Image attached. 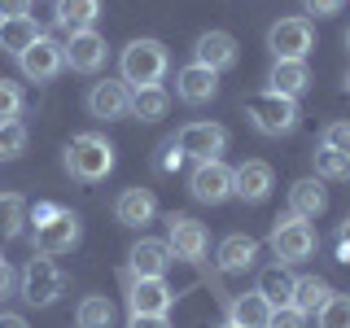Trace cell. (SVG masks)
I'll list each match as a JSON object with an SVG mask.
<instances>
[{"mask_svg":"<svg viewBox=\"0 0 350 328\" xmlns=\"http://www.w3.org/2000/svg\"><path fill=\"white\" fill-rule=\"evenodd\" d=\"M66 171L83 184H96L114 171V145L96 131H79V136L66 145Z\"/></svg>","mask_w":350,"mask_h":328,"instance_id":"6da1fadb","label":"cell"},{"mask_svg":"<svg viewBox=\"0 0 350 328\" xmlns=\"http://www.w3.org/2000/svg\"><path fill=\"white\" fill-rule=\"evenodd\" d=\"M167 44L162 40H131L123 49V83L127 87H153L162 83V74H167Z\"/></svg>","mask_w":350,"mask_h":328,"instance_id":"7a4b0ae2","label":"cell"},{"mask_svg":"<svg viewBox=\"0 0 350 328\" xmlns=\"http://www.w3.org/2000/svg\"><path fill=\"white\" fill-rule=\"evenodd\" d=\"M18 293L27 298L31 306H53L66 293V276H62V267L53 258H44V254H36L27 262V271L18 276Z\"/></svg>","mask_w":350,"mask_h":328,"instance_id":"3957f363","label":"cell"},{"mask_svg":"<svg viewBox=\"0 0 350 328\" xmlns=\"http://www.w3.org/2000/svg\"><path fill=\"white\" fill-rule=\"evenodd\" d=\"M245 109H250V118H254V127L262 136H289L298 127V101H289V96L258 92V96H250Z\"/></svg>","mask_w":350,"mask_h":328,"instance_id":"277c9868","label":"cell"},{"mask_svg":"<svg viewBox=\"0 0 350 328\" xmlns=\"http://www.w3.org/2000/svg\"><path fill=\"white\" fill-rule=\"evenodd\" d=\"M267 49L276 62H306V53L315 49V31L306 18H280L267 31Z\"/></svg>","mask_w":350,"mask_h":328,"instance_id":"5b68a950","label":"cell"},{"mask_svg":"<svg viewBox=\"0 0 350 328\" xmlns=\"http://www.w3.org/2000/svg\"><path fill=\"white\" fill-rule=\"evenodd\" d=\"M271 254H276L280 267L311 258L315 254V228L302 223V219H293V215L276 219V228H271Z\"/></svg>","mask_w":350,"mask_h":328,"instance_id":"8992f818","label":"cell"},{"mask_svg":"<svg viewBox=\"0 0 350 328\" xmlns=\"http://www.w3.org/2000/svg\"><path fill=\"white\" fill-rule=\"evenodd\" d=\"M171 145L180 149L184 158H193V162H211V158H219V153L228 149V131L219 123H184L180 131H175Z\"/></svg>","mask_w":350,"mask_h":328,"instance_id":"52a82bcc","label":"cell"},{"mask_svg":"<svg viewBox=\"0 0 350 328\" xmlns=\"http://www.w3.org/2000/svg\"><path fill=\"white\" fill-rule=\"evenodd\" d=\"M79 232H83V228H79V215H75V210H57L49 223L36 228L31 249H36V254H44V258H57V254H66V249L79 241Z\"/></svg>","mask_w":350,"mask_h":328,"instance_id":"ba28073f","label":"cell"},{"mask_svg":"<svg viewBox=\"0 0 350 328\" xmlns=\"http://www.w3.org/2000/svg\"><path fill=\"white\" fill-rule=\"evenodd\" d=\"M189 193L197 197V202H206V206H219V202H228L232 197V167L228 162H197L193 175H189Z\"/></svg>","mask_w":350,"mask_h":328,"instance_id":"9c48e42d","label":"cell"},{"mask_svg":"<svg viewBox=\"0 0 350 328\" xmlns=\"http://www.w3.org/2000/svg\"><path fill=\"white\" fill-rule=\"evenodd\" d=\"M167 245H171L175 258L202 262L206 249H211V236H206V228L197 223L193 215H171V219H167Z\"/></svg>","mask_w":350,"mask_h":328,"instance_id":"30bf717a","label":"cell"},{"mask_svg":"<svg viewBox=\"0 0 350 328\" xmlns=\"http://www.w3.org/2000/svg\"><path fill=\"white\" fill-rule=\"evenodd\" d=\"M171 302H175V293L167 289V280L127 276V306H131V315H167Z\"/></svg>","mask_w":350,"mask_h":328,"instance_id":"8fae6325","label":"cell"},{"mask_svg":"<svg viewBox=\"0 0 350 328\" xmlns=\"http://www.w3.org/2000/svg\"><path fill=\"white\" fill-rule=\"evenodd\" d=\"M88 109H92V118L118 123V118L131 114V87H127L123 79H101V83H92V92H88Z\"/></svg>","mask_w":350,"mask_h":328,"instance_id":"7c38bea8","label":"cell"},{"mask_svg":"<svg viewBox=\"0 0 350 328\" xmlns=\"http://www.w3.org/2000/svg\"><path fill=\"white\" fill-rule=\"evenodd\" d=\"M18 66H22V74H27L31 83H49V79H57V70L66 66L62 44H53V40H44V36H40V40L18 57Z\"/></svg>","mask_w":350,"mask_h":328,"instance_id":"4fadbf2b","label":"cell"},{"mask_svg":"<svg viewBox=\"0 0 350 328\" xmlns=\"http://www.w3.org/2000/svg\"><path fill=\"white\" fill-rule=\"evenodd\" d=\"M271 189H276V171H271L267 162H241V167L232 171V193L241 197V202H250V206L267 202Z\"/></svg>","mask_w":350,"mask_h":328,"instance_id":"5bb4252c","label":"cell"},{"mask_svg":"<svg viewBox=\"0 0 350 328\" xmlns=\"http://www.w3.org/2000/svg\"><path fill=\"white\" fill-rule=\"evenodd\" d=\"M237 57H241V49L228 31H206V36H197V49H193L197 66H206V70L219 74V70H232Z\"/></svg>","mask_w":350,"mask_h":328,"instance_id":"9a60e30c","label":"cell"},{"mask_svg":"<svg viewBox=\"0 0 350 328\" xmlns=\"http://www.w3.org/2000/svg\"><path fill=\"white\" fill-rule=\"evenodd\" d=\"M105 40L96 36V31H75L70 36V44L62 49V57H66V66L70 70H79V74H96L105 66Z\"/></svg>","mask_w":350,"mask_h":328,"instance_id":"2e32d148","label":"cell"},{"mask_svg":"<svg viewBox=\"0 0 350 328\" xmlns=\"http://www.w3.org/2000/svg\"><path fill=\"white\" fill-rule=\"evenodd\" d=\"M171 267V245L167 241H153V236H140L127 254V276H153L162 280Z\"/></svg>","mask_w":350,"mask_h":328,"instance_id":"e0dca14e","label":"cell"},{"mask_svg":"<svg viewBox=\"0 0 350 328\" xmlns=\"http://www.w3.org/2000/svg\"><path fill=\"white\" fill-rule=\"evenodd\" d=\"M175 92H180V101H189V105H206V101L219 96V74L193 62V66H184V70L175 74Z\"/></svg>","mask_w":350,"mask_h":328,"instance_id":"ac0fdd59","label":"cell"},{"mask_svg":"<svg viewBox=\"0 0 350 328\" xmlns=\"http://www.w3.org/2000/svg\"><path fill=\"white\" fill-rule=\"evenodd\" d=\"M215 258H219V271H228V276H232V271H250L254 258H258V241L245 236V232H232V236L219 241Z\"/></svg>","mask_w":350,"mask_h":328,"instance_id":"d6986e66","label":"cell"},{"mask_svg":"<svg viewBox=\"0 0 350 328\" xmlns=\"http://www.w3.org/2000/svg\"><path fill=\"white\" fill-rule=\"evenodd\" d=\"M153 215H158V202H153L149 189H123V193H118V202H114V219H118V223L145 228V223H153Z\"/></svg>","mask_w":350,"mask_h":328,"instance_id":"ffe728a7","label":"cell"},{"mask_svg":"<svg viewBox=\"0 0 350 328\" xmlns=\"http://www.w3.org/2000/svg\"><path fill=\"white\" fill-rule=\"evenodd\" d=\"M328 210V193L320 180H298L289 189V215L302 219V223H311V219H320Z\"/></svg>","mask_w":350,"mask_h":328,"instance_id":"44dd1931","label":"cell"},{"mask_svg":"<svg viewBox=\"0 0 350 328\" xmlns=\"http://www.w3.org/2000/svg\"><path fill=\"white\" fill-rule=\"evenodd\" d=\"M228 315H232V324H241V328H267L271 324V302L262 298L258 289H250V293L228 298Z\"/></svg>","mask_w":350,"mask_h":328,"instance_id":"7402d4cb","label":"cell"},{"mask_svg":"<svg viewBox=\"0 0 350 328\" xmlns=\"http://www.w3.org/2000/svg\"><path fill=\"white\" fill-rule=\"evenodd\" d=\"M306 83H311V74H306V62H276L267 74V92L276 96H289V101H298L306 92Z\"/></svg>","mask_w":350,"mask_h":328,"instance_id":"603a6c76","label":"cell"},{"mask_svg":"<svg viewBox=\"0 0 350 328\" xmlns=\"http://www.w3.org/2000/svg\"><path fill=\"white\" fill-rule=\"evenodd\" d=\"M333 298V284L324 276H293V311L320 315V306Z\"/></svg>","mask_w":350,"mask_h":328,"instance_id":"cb8c5ba5","label":"cell"},{"mask_svg":"<svg viewBox=\"0 0 350 328\" xmlns=\"http://www.w3.org/2000/svg\"><path fill=\"white\" fill-rule=\"evenodd\" d=\"M36 40H40L36 18H9V22H0V53H9V57H22Z\"/></svg>","mask_w":350,"mask_h":328,"instance_id":"d4e9b609","label":"cell"},{"mask_svg":"<svg viewBox=\"0 0 350 328\" xmlns=\"http://www.w3.org/2000/svg\"><path fill=\"white\" fill-rule=\"evenodd\" d=\"M96 14H101V0H57V27L62 31H92Z\"/></svg>","mask_w":350,"mask_h":328,"instance_id":"484cf974","label":"cell"},{"mask_svg":"<svg viewBox=\"0 0 350 328\" xmlns=\"http://www.w3.org/2000/svg\"><path fill=\"white\" fill-rule=\"evenodd\" d=\"M258 293L271 302V311H280V306H293V276L276 262V267L258 271Z\"/></svg>","mask_w":350,"mask_h":328,"instance_id":"4316f807","label":"cell"},{"mask_svg":"<svg viewBox=\"0 0 350 328\" xmlns=\"http://www.w3.org/2000/svg\"><path fill=\"white\" fill-rule=\"evenodd\" d=\"M167 109H171V96H167V87H162V83L136 87V92H131V114H136L140 123H158Z\"/></svg>","mask_w":350,"mask_h":328,"instance_id":"83f0119b","label":"cell"},{"mask_svg":"<svg viewBox=\"0 0 350 328\" xmlns=\"http://www.w3.org/2000/svg\"><path fill=\"white\" fill-rule=\"evenodd\" d=\"M22 223H27V202L18 193H5L0 197V241L22 236Z\"/></svg>","mask_w":350,"mask_h":328,"instance_id":"f1b7e54d","label":"cell"},{"mask_svg":"<svg viewBox=\"0 0 350 328\" xmlns=\"http://www.w3.org/2000/svg\"><path fill=\"white\" fill-rule=\"evenodd\" d=\"M75 324L79 328H109L114 324V306H109V298H101V293L83 298L79 311H75Z\"/></svg>","mask_w":350,"mask_h":328,"instance_id":"f546056e","label":"cell"},{"mask_svg":"<svg viewBox=\"0 0 350 328\" xmlns=\"http://www.w3.org/2000/svg\"><path fill=\"white\" fill-rule=\"evenodd\" d=\"M315 175H320V180H350V158L320 145V153H315Z\"/></svg>","mask_w":350,"mask_h":328,"instance_id":"4dcf8cb0","label":"cell"},{"mask_svg":"<svg viewBox=\"0 0 350 328\" xmlns=\"http://www.w3.org/2000/svg\"><path fill=\"white\" fill-rule=\"evenodd\" d=\"M315 320H320V328H350V293H333Z\"/></svg>","mask_w":350,"mask_h":328,"instance_id":"1f68e13d","label":"cell"},{"mask_svg":"<svg viewBox=\"0 0 350 328\" xmlns=\"http://www.w3.org/2000/svg\"><path fill=\"white\" fill-rule=\"evenodd\" d=\"M22 149H27V127L18 118L14 123H0V162H14Z\"/></svg>","mask_w":350,"mask_h":328,"instance_id":"d6a6232c","label":"cell"},{"mask_svg":"<svg viewBox=\"0 0 350 328\" xmlns=\"http://www.w3.org/2000/svg\"><path fill=\"white\" fill-rule=\"evenodd\" d=\"M18 114H22V87L0 79V123H14Z\"/></svg>","mask_w":350,"mask_h":328,"instance_id":"836d02e7","label":"cell"},{"mask_svg":"<svg viewBox=\"0 0 350 328\" xmlns=\"http://www.w3.org/2000/svg\"><path fill=\"white\" fill-rule=\"evenodd\" d=\"M324 149H337L350 158V118H337V123L324 127Z\"/></svg>","mask_w":350,"mask_h":328,"instance_id":"e575fe53","label":"cell"},{"mask_svg":"<svg viewBox=\"0 0 350 328\" xmlns=\"http://www.w3.org/2000/svg\"><path fill=\"white\" fill-rule=\"evenodd\" d=\"M267 328H306V315L293 311V306H280V311H271V324Z\"/></svg>","mask_w":350,"mask_h":328,"instance_id":"d590c367","label":"cell"},{"mask_svg":"<svg viewBox=\"0 0 350 328\" xmlns=\"http://www.w3.org/2000/svg\"><path fill=\"white\" fill-rule=\"evenodd\" d=\"M302 9L311 18H333V14H342V0H302Z\"/></svg>","mask_w":350,"mask_h":328,"instance_id":"8d00e7d4","label":"cell"},{"mask_svg":"<svg viewBox=\"0 0 350 328\" xmlns=\"http://www.w3.org/2000/svg\"><path fill=\"white\" fill-rule=\"evenodd\" d=\"M9 18H31V0H0V22Z\"/></svg>","mask_w":350,"mask_h":328,"instance_id":"74e56055","label":"cell"},{"mask_svg":"<svg viewBox=\"0 0 350 328\" xmlns=\"http://www.w3.org/2000/svg\"><path fill=\"white\" fill-rule=\"evenodd\" d=\"M14 293H18V271L9 267V262H0V302L14 298Z\"/></svg>","mask_w":350,"mask_h":328,"instance_id":"f35d334b","label":"cell"},{"mask_svg":"<svg viewBox=\"0 0 350 328\" xmlns=\"http://www.w3.org/2000/svg\"><path fill=\"white\" fill-rule=\"evenodd\" d=\"M180 162H184V153L175 149V145H167V149H162V158H158V171L171 175V171H180Z\"/></svg>","mask_w":350,"mask_h":328,"instance_id":"ab89813d","label":"cell"},{"mask_svg":"<svg viewBox=\"0 0 350 328\" xmlns=\"http://www.w3.org/2000/svg\"><path fill=\"white\" fill-rule=\"evenodd\" d=\"M127 328H171V320L167 315H131Z\"/></svg>","mask_w":350,"mask_h":328,"instance_id":"60d3db41","label":"cell"},{"mask_svg":"<svg viewBox=\"0 0 350 328\" xmlns=\"http://www.w3.org/2000/svg\"><path fill=\"white\" fill-rule=\"evenodd\" d=\"M337 258L350 262V219L342 223V232H337Z\"/></svg>","mask_w":350,"mask_h":328,"instance_id":"b9f144b4","label":"cell"},{"mask_svg":"<svg viewBox=\"0 0 350 328\" xmlns=\"http://www.w3.org/2000/svg\"><path fill=\"white\" fill-rule=\"evenodd\" d=\"M57 210H62V206H53V202H40V206H36V228H40V223H49V219L57 215Z\"/></svg>","mask_w":350,"mask_h":328,"instance_id":"7bdbcfd3","label":"cell"},{"mask_svg":"<svg viewBox=\"0 0 350 328\" xmlns=\"http://www.w3.org/2000/svg\"><path fill=\"white\" fill-rule=\"evenodd\" d=\"M0 328H27V320L14 315V311H5V315H0Z\"/></svg>","mask_w":350,"mask_h":328,"instance_id":"ee69618b","label":"cell"},{"mask_svg":"<svg viewBox=\"0 0 350 328\" xmlns=\"http://www.w3.org/2000/svg\"><path fill=\"white\" fill-rule=\"evenodd\" d=\"M219 328H241V324H232V320H228V324H219Z\"/></svg>","mask_w":350,"mask_h":328,"instance_id":"f6af8a7d","label":"cell"},{"mask_svg":"<svg viewBox=\"0 0 350 328\" xmlns=\"http://www.w3.org/2000/svg\"><path fill=\"white\" fill-rule=\"evenodd\" d=\"M346 92H350V70H346Z\"/></svg>","mask_w":350,"mask_h":328,"instance_id":"bcb514c9","label":"cell"},{"mask_svg":"<svg viewBox=\"0 0 350 328\" xmlns=\"http://www.w3.org/2000/svg\"><path fill=\"white\" fill-rule=\"evenodd\" d=\"M346 44H350V31H346Z\"/></svg>","mask_w":350,"mask_h":328,"instance_id":"7dc6e473","label":"cell"},{"mask_svg":"<svg viewBox=\"0 0 350 328\" xmlns=\"http://www.w3.org/2000/svg\"><path fill=\"white\" fill-rule=\"evenodd\" d=\"M0 262H5V258H0Z\"/></svg>","mask_w":350,"mask_h":328,"instance_id":"c3c4849f","label":"cell"}]
</instances>
